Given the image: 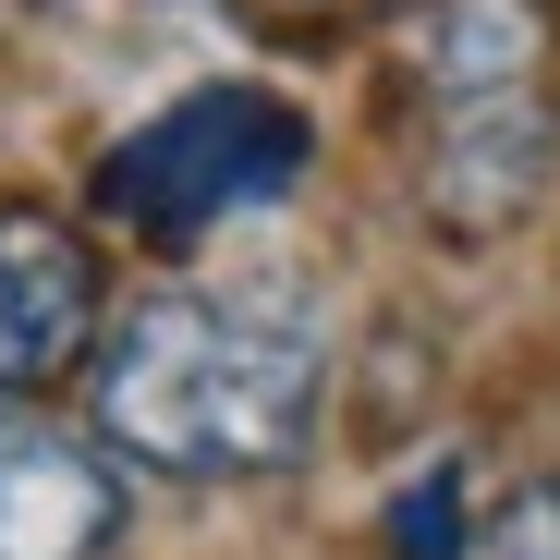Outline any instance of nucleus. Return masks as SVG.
Instances as JSON below:
<instances>
[{"label": "nucleus", "mask_w": 560, "mask_h": 560, "mask_svg": "<svg viewBox=\"0 0 560 560\" xmlns=\"http://www.w3.org/2000/svg\"><path fill=\"white\" fill-rule=\"evenodd\" d=\"M98 427H110V451L159 463V476H268L317 427V341L171 293V305L122 317V341L98 365Z\"/></svg>", "instance_id": "1"}, {"label": "nucleus", "mask_w": 560, "mask_h": 560, "mask_svg": "<svg viewBox=\"0 0 560 560\" xmlns=\"http://www.w3.org/2000/svg\"><path fill=\"white\" fill-rule=\"evenodd\" d=\"M305 110L268 98V85H196V98H171L159 122H135L110 159H98V208L183 244V232H220L268 196H293L305 183Z\"/></svg>", "instance_id": "2"}, {"label": "nucleus", "mask_w": 560, "mask_h": 560, "mask_svg": "<svg viewBox=\"0 0 560 560\" xmlns=\"http://www.w3.org/2000/svg\"><path fill=\"white\" fill-rule=\"evenodd\" d=\"M85 341H98V256L49 208H0V390L73 378Z\"/></svg>", "instance_id": "3"}, {"label": "nucleus", "mask_w": 560, "mask_h": 560, "mask_svg": "<svg viewBox=\"0 0 560 560\" xmlns=\"http://www.w3.org/2000/svg\"><path fill=\"white\" fill-rule=\"evenodd\" d=\"M402 61L427 85V110H500L548 98V0H415Z\"/></svg>", "instance_id": "4"}, {"label": "nucleus", "mask_w": 560, "mask_h": 560, "mask_svg": "<svg viewBox=\"0 0 560 560\" xmlns=\"http://www.w3.org/2000/svg\"><path fill=\"white\" fill-rule=\"evenodd\" d=\"M122 524V488L98 451L49 427H0V560H98Z\"/></svg>", "instance_id": "5"}, {"label": "nucleus", "mask_w": 560, "mask_h": 560, "mask_svg": "<svg viewBox=\"0 0 560 560\" xmlns=\"http://www.w3.org/2000/svg\"><path fill=\"white\" fill-rule=\"evenodd\" d=\"M451 512H463V476L439 463V476H427V488H415V500L390 512V548H402V560H476V548H463V524H451Z\"/></svg>", "instance_id": "6"}, {"label": "nucleus", "mask_w": 560, "mask_h": 560, "mask_svg": "<svg viewBox=\"0 0 560 560\" xmlns=\"http://www.w3.org/2000/svg\"><path fill=\"white\" fill-rule=\"evenodd\" d=\"M476 560H560V488H524V500L476 536Z\"/></svg>", "instance_id": "7"}]
</instances>
